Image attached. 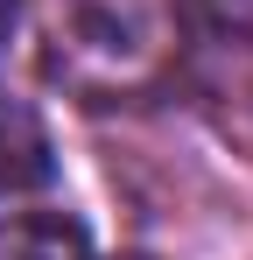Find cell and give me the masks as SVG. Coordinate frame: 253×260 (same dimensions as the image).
<instances>
[{
  "label": "cell",
  "mask_w": 253,
  "mask_h": 260,
  "mask_svg": "<svg viewBox=\"0 0 253 260\" xmlns=\"http://www.w3.org/2000/svg\"><path fill=\"white\" fill-rule=\"evenodd\" d=\"M36 183H49V141L28 106L0 99V190H36Z\"/></svg>",
  "instance_id": "1"
},
{
  "label": "cell",
  "mask_w": 253,
  "mask_h": 260,
  "mask_svg": "<svg viewBox=\"0 0 253 260\" xmlns=\"http://www.w3.org/2000/svg\"><path fill=\"white\" fill-rule=\"evenodd\" d=\"M14 21H21V0H0V49L14 43Z\"/></svg>",
  "instance_id": "3"
},
{
  "label": "cell",
  "mask_w": 253,
  "mask_h": 260,
  "mask_svg": "<svg viewBox=\"0 0 253 260\" xmlns=\"http://www.w3.org/2000/svg\"><path fill=\"white\" fill-rule=\"evenodd\" d=\"M0 260H84V232L71 218H7Z\"/></svg>",
  "instance_id": "2"
}]
</instances>
